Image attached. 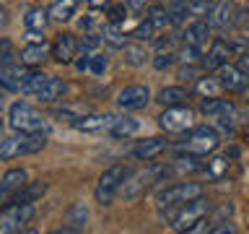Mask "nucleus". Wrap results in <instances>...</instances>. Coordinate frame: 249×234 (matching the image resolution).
Here are the masks:
<instances>
[{
  "instance_id": "obj_33",
  "label": "nucleus",
  "mask_w": 249,
  "mask_h": 234,
  "mask_svg": "<svg viewBox=\"0 0 249 234\" xmlns=\"http://www.w3.org/2000/svg\"><path fill=\"white\" fill-rule=\"evenodd\" d=\"M205 172H208L210 179H223L229 175V156H215V159H210Z\"/></svg>"
},
{
  "instance_id": "obj_5",
  "label": "nucleus",
  "mask_w": 249,
  "mask_h": 234,
  "mask_svg": "<svg viewBox=\"0 0 249 234\" xmlns=\"http://www.w3.org/2000/svg\"><path fill=\"white\" fill-rule=\"evenodd\" d=\"M44 146H47V136H42V133H18L13 138L0 140V161L16 159V156L39 154Z\"/></svg>"
},
{
  "instance_id": "obj_23",
  "label": "nucleus",
  "mask_w": 249,
  "mask_h": 234,
  "mask_svg": "<svg viewBox=\"0 0 249 234\" xmlns=\"http://www.w3.org/2000/svg\"><path fill=\"white\" fill-rule=\"evenodd\" d=\"M187 99H190V91L182 89V86H166V89H161L159 94H156V101H159L161 107L187 104Z\"/></svg>"
},
{
  "instance_id": "obj_43",
  "label": "nucleus",
  "mask_w": 249,
  "mask_h": 234,
  "mask_svg": "<svg viewBox=\"0 0 249 234\" xmlns=\"http://www.w3.org/2000/svg\"><path fill=\"white\" fill-rule=\"evenodd\" d=\"M107 13H109V21H114V23H122L124 19H127V8L124 5H112Z\"/></svg>"
},
{
  "instance_id": "obj_15",
  "label": "nucleus",
  "mask_w": 249,
  "mask_h": 234,
  "mask_svg": "<svg viewBox=\"0 0 249 234\" xmlns=\"http://www.w3.org/2000/svg\"><path fill=\"white\" fill-rule=\"evenodd\" d=\"M233 11H236V8H233L231 0H213V3H210V11L205 16V21L213 29H226V26H231Z\"/></svg>"
},
{
  "instance_id": "obj_50",
  "label": "nucleus",
  "mask_w": 249,
  "mask_h": 234,
  "mask_svg": "<svg viewBox=\"0 0 249 234\" xmlns=\"http://www.w3.org/2000/svg\"><path fill=\"white\" fill-rule=\"evenodd\" d=\"M75 68L78 70H89V58L83 55V60H75Z\"/></svg>"
},
{
  "instance_id": "obj_27",
  "label": "nucleus",
  "mask_w": 249,
  "mask_h": 234,
  "mask_svg": "<svg viewBox=\"0 0 249 234\" xmlns=\"http://www.w3.org/2000/svg\"><path fill=\"white\" fill-rule=\"evenodd\" d=\"M47 78L50 76H44V73H39V70H26L21 78V91L26 94V97H36L39 91H42V86L47 83Z\"/></svg>"
},
{
  "instance_id": "obj_24",
  "label": "nucleus",
  "mask_w": 249,
  "mask_h": 234,
  "mask_svg": "<svg viewBox=\"0 0 249 234\" xmlns=\"http://www.w3.org/2000/svg\"><path fill=\"white\" fill-rule=\"evenodd\" d=\"M86 218H89V211H86V206H83V203H75V206L68 211V226H62L57 234L83 232V229H86Z\"/></svg>"
},
{
  "instance_id": "obj_14",
  "label": "nucleus",
  "mask_w": 249,
  "mask_h": 234,
  "mask_svg": "<svg viewBox=\"0 0 249 234\" xmlns=\"http://www.w3.org/2000/svg\"><path fill=\"white\" fill-rule=\"evenodd\" d=\"M169 148V140L161 138V136H153V138H145L140 140V143L132 148V156H135L138 161H153L159 159V156Z\"/></svg>"
},
{
  "instance_id": "obj_13",
  "label": "nucleus",
  "mask_w": 249,
  "mask_h": 234,
  "mask_svg": "<svg viewBox=\"0 0 249 234\" xmlns=\"http://www.w3.org/2000/svg\"><path fill=\"white\" fill-rule=\"evenodd\" d=\"M78 39L75 34H57V39L52 42V58L60 62V65H73L75 58H78Z\"/></svg>"
},
{
  "instance_id": "obj_37",
  "label": "nucleus",
  "mask_w": 249,
  "mask_h": 234,
  "mask_svg": "<svg viewBox=\"0 0 249 234\" xmlns=\"http://www.w3.org/2000/svg\"><path fill=\"white\" fill-rule=\"evenodd\" d=\"M200 47H190L184 44L182 50H177V62H187V65H195V62H200Z\"/></svg>"
},
{
  "instance_id": "obj_51",
  "label": "nucleus",
  "mask_w": 249,
  "mask_h": 234,
  "mask_svg": "<svg viewBox=\"0 0 249 234\" xmlns=\"http://www.w3.org/2000/svg\"><path fill=\"white\" fill-rule=\"evenodd\" d=\"M5 23H8V13L3 11V8H0V29H3V26H5Z\"/></svg>"
},
{
  "instance_id": "obj_22",
  "label": "nucleus",
  "mask_w": 249,
  "mask_h": 234,
  "mask_svg": "<svg viewBox=\"0 0 249 234\" xmlns=\"http://www.w3.org/2000/svg\"><path fill=\"white\" fill-rule=\"evenodd\" d=\"M200 112L205 117H229V115H233V104L226 99H218V97H205L200 104Z\"/></svg>"
},
{
  "instance_id": "obj_9",
  "label": "nucleus",
  "mask_w": 249,
  "mask_h": 234,
  "mask_svg": "<svg viewBox=\"0 0 249 234\" xmlns=\"http://www.w3.org/2000/svg\"><path fill=\"white\" fill-rule=\"evenodd\" d=\"M31 218H34V203H5L3 211H0V234H13L21 232Z\"/></svg>"
},
{
  "instance_id": "obj_8",
  "label": "nucleus",
  "mask_w": 249,
  "mask_h": 234,
  "mask_svg": "<svg viewBox=\"0 0 249 234\" xmlns=\"http://www.w3.org/2000/svg\"><path fill=\"white\" fill-rule=\"evenodd\" d=\"M159 128L163 133H177V136H184L190 128H195V109L187 107V104L163 107V112L159 115Z\"/></svg>"
},
{
  "instance_id": "obj_53",
  "label": "nucleus",
  "mask_w": 249,
  "mask_h": 234,
  "mask_svg": "<svg viewBox=\"0 0 249 234\" xmlns=\"http://www.w3.org/2000/svg\"><path fill=\"white\" fill-rule=\"evenodd\" d=\"M0 136H3V122H0Z\"/></svg>"
},
{
  "instance_id": "obj_31",
  "label": "nucleus",
  "mask_w": 249,
  "mask_h": 234,
  "mask_svg": "<svg viewBox=\"0 0 249 234\" xmlns=\"http://www.w3.org/2000/svg\"><path fill=\"white\" fill-rule=\"evenodd\" d=\"M145 19L153 23L159 31H166L171 26V16H169V8H163V5H151L145 11Z\"/></svg>"
},
{
  "instance_id": "obj_25",
  "label": "nucleus",
  "mask_w": 249,
  "mask_h": 234,
  "mask_svg": "<svg viewBox=\"0 0 249 234\" xmlns=\"http://www.w3.org/2000/svg\"><path fill=\"white\" fill-rule=\"evenodd\" d=\"M122 55H124V62L132 68H140V65H145L148 60H151V52L143 47V42H132V44H124L122 47Z\"/></svg>"
},
{
  "instance_id": "obj_26",
  "label": "nucleus",
  "mask_w": 249,
  "mask_h": 234,
  "mask_svg": "<svg viewBox=\"0 0 249 234\" xmlns=\"http://www.w3.org/2000/svg\"><path fill=\"white\" fill-rule=\"evenodd\" d=\"M50 11H44V8H31V11L23 16V26H26L31 34H42L47 29V23H50Z\"/></svg>"
},
{
  "instance_id": "obj_11",
  "label": "nucleus",
  "mask_w": 249,
  "mask_h": 234,
  "mask_svg": "<svg viewBox=\"0 0 249 234\" xmlns=\"http://www.w3.org/2000/svg\"><path fill=\"white\" fill-rule=\"evenodd\" d=\"M148 101H151V89L143 83H132V86H124V89L117 94V104L124 112H138L143 109Z\"/></svg>"
},
{
  "instance_id": "obj_2",
  "label": "nucleus",
  "mask_w": 249,
  "mask_h": 234,
  "mask_svg": "<svg viewBox=\"0 0 249 234\" xmlns=\"http://www.w3.org/2000/svg\"><path fill=\"white\" fill-rule=\"evenodd\" d=\"M8 120H11V128L16 133H42V136H50V120L36 112L26 101H16L8 109Z\"/></svg>"
},
{
  "instance_id": "obj_49",
  "label": "nucleus",
  "mask_w": 249,
  "mask_h": 234,
  "mask_svg": "<svg viewBox=\"0 0 249 234\" xmlns=\"http://www.w3.org/2000/svg\"><path fill=\"white\" fill-rule=\"evenodd\" d=\"M89 5L93 8V11H109V0H89Z\"/></svg>"
},
{
  "instance_id": "obj_4",
  "label": "nucleus",
  "mask_w": 249,
  "mask_h": 234,
  "mask_svg": "<svg viewBox=\"0 0 249 234\" xmlns=\"http://www.w3.org/2000/svg\"><path fill=\"white\" fill-rule=\"evenodd\" d=\"M127 177H130V167H124V164H112L109 169H104V175H101L99 182H96V190H93V198H96L99 206L114 203V198L120 195Z\"/></svg>"
},
{
  "instance_id": "obj_36",
  "label": "nucleus",
  "mask_w": 249,
  "mask_h": 234,
  "mask_svg": "<svg viewBox=\"0 0 249 234\" xmlns=\"http://www.w3.org/2000/svg\"><path fill=\"white\" fill-rule=\"evenodd\" d=\"M197 91L202 97H215V94L221 91V83H218L215 76H200L197 78Z\"/></svg>"
},
{
  "instance_id": "obj_18",
  "label": "nucleus",
  "mask_w": 249,
  "mask_h": 234,
  "mask_svg": "<svg viewBox=\"0 0 249 234\" xmlns=\"http://www.w3.org/2000/svg\"><path fill=\"white\" fill-rule=\"evenodd\" d=\"M120 115H83L81 120L75 122L78 130H86V133H101V130H112V125L117 122Z\"/></svg>"
},
{
  "instance_id": "obj_21",
  "label": "nucleus",
  "mask_w": 249,
  "mask_h": 234,
  "mask_svg": "<svg viewBox=\"0 0 249 234\" xmlns=\"http://www.w3.org/2000/svg\"><path fill=\"white\" fill-rule=\"evenodd\" d=\"M65 91H68V83L62 81V78H47V83L42 86V91L36 94V99L39 101H47V104H52V101H60L62 97H65Z\"/></svg>"
},
{
  "instance_id": "obj_41",
  "label": "nucleus",
  "mask_w": 249,
  "mask_h": 234,
  "mask_svg": "<svg viewBox=\"0 0 249 234\" xmlns=\"http://www.w3.org/2000/svg\"><path fill=\"white\" fill-rule=\"evenodd\" d=\"M187 5H190V16L195 19H205L210 11V0H187Z\"/></svg>"
},
{
  "instance_id": "obj_47",
  "label": "nucleus",
  "mask_w": 249,
  "mask_h": 234,
  "mask_svg": "<svg viewBox=\"0 0 249 234\" xmlns=\"http://www.w3.org/2000/svg\"><path fill=\"white\" fill-rule=\"evenodd\" d=\"M236 65H239L241 70H247V73H249V50H241V52H239Z\"/></svg>"
},
{
  "instance_id": "obj_32",
  "label": "nucleus",
  "mask_w": 249,
  "mask_h": 234,
  "mask_svg": "<svg viewBox=\"0 0 249 234\" xmlns=\"http://www.w3.org/2000/svg\"><path fill=\"white\" fill-rule=\"evenodd\" d=\"M159 34H161V31L156 29L148 19H143L135 29H132V34H130V37H132V39H138V42H153V39L159 37Z\"/></svg>"
},
{
  "instance_id": "obj_10",
  "label": "nucleus",
  "mask_w": 249,
  "mask_h": 234,
  "mask_svg": "<svg viewBox=\"0 0 249 234\" xmlns=\"http://www.w3.org/2000/svg\"><path fill=\"white\" fill-rule=\"evenodd\" d=\"M239 52H241L239 42H229V39H223V37H215L208 55H202L200 62L205 70H218L221 65H226V62H231L233 58H239Z\"/></svg>"
},
{
  "instance_id": "obj_35",
  "label": "nucleus",
  "mask_w": 249,
  "mask_h": 234,
  "mask_svg": "<svg viewBox=\"0 0 249 234\" xmlns=\"http://www.w3.org/2000/svg\"><path fill=\"white\" fill-rule=\"evenodd\" d=\"M16 62H21V55H16L13 44L8 39H0V65L8 68V65H16Z\"/></svg>"
},
{
  "instance_id": "obj_30",
  "label": "nucleus",
  "mask_w": 249,
  "mask_h": 234,
  "mask_svg": "<svg viewBox=\"0 0 249 234\" xmlns=\"http://www.w3.org/2000/svg\"><path fill=\"white\" fill-rule=\"evenodd\" d=\"M140 128V122L135 117H117V122L112 125V130H109V136L112 138H127V136H135Z\"/></svg>"
},
{
  "instance_id": "obj_29",
  "label": "nucleus",
  "mask_w": 249,
  "mask_h": 234,
  "mask_svg": "<svg viewBox=\"0 0 249 234\" xmlns=\"http://www.w3.org/2000/svg\"><path fill=\"white\" fill-rule=\"evenodd\" d=\"M122 23H114V21H109V23H104L101 26V39H104L107 44H112V47H122L127 44V37H124V31L120 29Z\"/></svg>"
},
{
  "instance_id": "obj_3",
  "label": "nucleus",
  "mask_w": 249,
  "mask_h": 234,
  "mask_svg": "<svg viewBox=\"0 0 249 234\" xmlns=\"http://www.w3.org/2000/svg\"><path fill=\"white\" fill-rule=\"evenodd\" d=\"M221 146V136L208 128V125H195L184 133L182 143L177 146V151H187V154H195V156H208L213 154L215 148Z\"/></svg>"
},
{
  "instance_id": "obj_45",
  "label": "nucleus",
  "mask_w": 249,
  "mask_h": 234,
  "mask_svg": "<svg viewBox=\"0 0 249 234\" xmlns=\"http://www.w3.org/2000/svg\"><path fill=\"white\" fill-rule=\"evenodd\" d=\"M127 8L135 11V13H143V11L151 8V0H127Z\"/></svg>"
},
{
  "instance_id": "obj_12",
  "label": "nucleus",
  "mask_w": 249,
  "mask_h": 234,
  "mask_svg": "<svg viewBox=\"0 0 249 234\" xmlns=\"http://www.w3.org/2000/svg\"><path fill=\"white\" fill-rule=\"evenodd\" d=\"M215 78L221 83V89H226V91H244L249 86V73L241 70L239 65H233V62H226V65L218 68Z\"/></svg>"
},
{
  "instance_id": "obj_19",
  "label": "nucleus",
  "mask_w": 249,
  "mask_h": 234,
  "mask_svg": "<svg viewBox=\"0 0 249 234\" xmlns=\"http://www.w3.org/2000/svg\"><path fill=\"white\" fill-rule=\"evenodd\" d=\"M47 193V182H23L18 190H16L11 195V200L8 203H21V206H26V203H36V200H42V195Z\"/></svg>"
},
{
  "instance_id": "obj_40",
  "label": "nucleus",
  "mask_w": 249,
  "mask_h": 234,
  "mask_svg": "<svg viewBox=\"0 0 249 234\" xmlns=\"http://www.w3.org/2000/svg\"><path fill=\"white\" fill-rule=\"evenodd\" d=\"M171 65H177V52H159L153 58V68L156 70H169Z\"/></svg>"
},
{
  "instance_id": "obj_46",
  "label": "nucleus",
  "mask_w": 249,
  "mask_h": 234,
  "mask_svg": "<svg viewBox=\"0 0 249 234\" xmlns=\"http://www.w3.org/2000/svg\"><path fill=\"white\" fill-rule=\"evenodd\" d=\"M233 232H236V226H233L231 221H221L218 226H213V232H210V234H233Z\"/></svg>"
},
{
  "instance_id": "obj_38",
  "label": "nucleus",
  "mask_w": 249,
  "mask_h": 234,
  "mask_svg": "<svg viewBox=\"0 0 249 234\" xmlns=\"http://www.w3.org/2000/svg\"><path fill=\"white\" fill-rule=\"evenodd\" d=\"M0 89L3 91H21V83L16 81V76L3 65H0Z\"/></svg>"
},
{
  "instance_id": "obj_6",
  "label": "nucleus",
  "mask_w": 249,
  "mask_h": 234,
  "mask_svg": "<svg viewBox=\"0 0 249 234\" xmlns=\"http://www.w3.org/2000/svg\"><path fill=\"white\" fill-rule=\"evenodd\" d=\"M202 195V185L200 182H177V185H169L163 187V190L156 195V203H159V208H179L184 206V203H190L195 198H200ZM174 216V214H171Z\"/></svg>"
},
{
  "instance_id": "obj_17",
  "label": "nucleus",
  "mask_w": 249,
  "mask_h": 234,
  "mask_svg": "<svg viewBox=\"0 0 249 234\" xmlns=\"http://www.w3.org/2000/svg\"><path fill=\"white\" fill-rule=\"evenodd\" d=\"M50 55H52V44H47V42H31V44H26L21 50V65L36 68V65H42Z\"/></svg>"
},
{
  "instance_id": "obj_1",
  "label": "nucleus",
  "mask_w": 249,
  "mask_h": 234,
  "mask_svg": "<svg viewBox=\"0 0 249 234\" xmlns=\"http://www.w3.org/2000/svg\"><path fill=\"white\" fill-rule=\"evenodd\" d=\"M171 175H174L171 164H151V167H145L140 172H130V177L124 179V185L120 190V198H124L127 203L140 200L148 190H153L159 182H166Z\"/></svg>"
},
{
  "instance_id": "obj_39",
  "label": "nucleus",
  "mask_w": 249,
  "mask_h": 234,
  "mask_svg": "<svg viewBox=\"0 0 249 234\" xmlns=\"http://www.w3.org/2000/svg\"><path fill=\"white\" fill-rule=\"evenodd\" d=\"M99 42H101V34H93V31H86V34L78 39V50H81L83 55L86 52H91V50H96L99 47Z\"/></svg>"
},
{
  "instance_id": "obj_52",
  "label": "nucleus",
  "mask_w": 249,
  "mask_h": 234,
  "mask_svg": "<svg viewBox=\"0 0 249 234\" xmlns=\"http://www.w3.org/2000/svg\"><path fill=\"white\" fill-rule=\"evenodd\" d=\"M3 99H5V97H3V89H0V107H3Z\"/></svg>"
},
{
  "instance_id": "obj_16",
  "label": "nucleus",
  "mask_w": 249,
  "mask_h": 234,
  "mask_svg": "<svg viewBox=\"0 0 249 234\" xmlns=\"http://www.w3.org/2000/svg\"><path fill=\"white\" fill-rule=\"evenodd\" d=\"M210 23L208 21H202V19H197V21H192V23H187L184 26V31L179 34V42L182 44H190V47H202L208 42V37H210Z\"/></svg>"
},
{
  "instance_id": "obj_28",
  "label": "nucleus",
  "mask_w": 249,
  "mask_h": 234,
  "mask_svg": "<svg viewBox=\"0 0 249 234\" xmlns=\"http://www.w3.org/2000/svg\"><path fill=\"white\" fill-rule=\"evenodd\" d=\"M78 11V0H54V3L50 5V16L52 21H70Z\"/></svg>"
},
{
  "instance_id": "obj_42",
  "label": "nucleus",
  "mask_w": 249,
  "mask_h": 234,
  "mask_svg": "<svg viewBox=\"0 0 249 234\" xmlns=\"http://www.w3.org/2000/svg\"><path fill=\"white\" fill-rule=\"evenodd\" d=\"M107 65H109V60L104 58V55H91L89 58V70L93 76H101L107 70Z\"/></svg>"
},
{
  "instance_id": "obj_48",
  "label": "nucleus",
  "mask_w": 249,
  "mask_h": 234,
  "mask_svg": "<svg viewBox=\"0 0 249 234\" xmlns=\"http://www.w3.org/2000/svg\"><path fill=\"white\" fill-rule=\"evenodd\" d=\"M179 78H187V81H195V78H200V76H197V70H195L192 65H187V68H182V70H179Z\"/></svg>"
},
{
  "instance_id": "obj_34",
  "label": "nucleus",
  "mask_w": 249,
  "mask_h": 234,
  "mask_svg": "<svg viewBox=\"0 0 249 234\" xmlns=\"http://www.w3.org/2000/svg\"><path fill=\"white\" fill-rule=\"evenodd\" d=\"M169 16H171V26L184 23L187 16H190V5H187V0H171V3H169Z\"/></svg>"
},
{
  "instance_id": "obj_44",
  "label": "nucleus",
  "mask_w": 249,
  "mask_h": 234,
  "mask_svg": "<svg viewBox=\"0 0 249 234\" xmlns=\"http://www.w3.org/2000/svg\"><path fill=\"white\" fill-rule=\"evenodd\" d=\"M244 23H249V11H247V8H239V11H233L231 26H244Z\"/></svg>"
},
{
  "instance_id": "obj_20",
  "label": "nucleus",
  "mask_w": 249,
  "mask_h": 234,
  "mask_svg": "<svg viewBox=\"0 0 249 234\" xmlns=\"http://www.w3.org/2000/svg\"><path fill=\"white\" fill-rule=\"evenodd\" d=\"M26 182V172L23 169H8L3 177H0V206L11 200V195L18 190V187Z\"/></svg>"
},
{
  "instance_id": "obj_54",
  "label": "nucleus",
  "mask_w": 249,
  "mask_h": 234,
  "mask_svg": "<svg viewBox=\"0 0 249 234\" xmlns=\"http://www.w3.org/2000/svg\"><path fill=\"white\" fill-rule=\"evenodd\" d=\"M210 3H213V0H210Z\"/></svg>"
},
{
  "instance_id": "obj_7",
  "label": "nucleus",
  "mask_w": 249,
  "mask_h": 234,
  "mask_svg": "<svg viewBox=\"0 0 249 234\" xmlns=\"http://www.w3.org/2000/svg\"><path fill=\"white\" fill-rule=\"evenodd\" d=\"M210 203L202 198H195V200H190V203H184V206H179L177 211H174V216H171V229L174 232H190L197 221H202L208 214H210Z\"/></svg>"
}]
</instances>
